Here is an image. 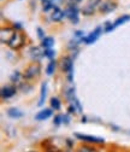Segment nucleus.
I'll return each instance as SVG.
<instances>
[{
  "label": "nucleus",
  "mask_w": 130,
  "mask_h": 152,
  "mask_svg": "<svg viewBox=\"0 0 130 152\" xmlns=\"http://www.w3.org/2000/svg\"><path fill=\"white\" fill-rule=\"evenodd\" d=\"M22 79H24V76H23V74H21V72H18V71H16V72H13V75L11 76V82L12 83H17V85H21L22 83Z\"/></svg>",
  "instance_id": "f3484780"
},
{
  "label": "nucleus",
  "mask_w": 130,
  "mask_h": 152,
  "mask_svg": "<svg viewBox=\"0 0 130 152\" xmlns=\"http://www.w3.org/2000/svg\"><path fill=\"white\" fill-rule=\"evenodd\" d=\"M65 142H66V146H68V148H72V146H73V142H72L70 139H65Z\"/></svg>",
  "instance_id": "72a5a7b5"
},
{
  "label": "nucleus",
  "mask_w": 130,
  "mask_h": 152,
  "mask_svg": "<svg viewBox=\"0 0 130 152\" xmlns=\"http://www.w3.org/2000/svg\"><path fill=\"white\" fill-rule=\"evenodd\" d=\"M45 52H46V48L41 45V46H33L30 50H29V54L31 57L33 61H39L41 59L42 57H45Z\"/></svg>",
  "instance_id": "6e6552de"
},
{
  "label": "nucleus",
  "mask_w": 130,
  "mask_h": 152,
  "mask_svg": "<svg viewBox=\"0 0 130 152\" xmlns=\"http://www.w3.org/2000/svg\"><path fill=\"white\" fill-rule=\"evenodd\" d=\"M13 28H15L16 30H22V24H21V23H15V24H13Z\"/></svg>",
  "instance_id": "f704fd0d"
},
{
  "label": "nucleus",
  "mask_w": 130,
  "mask_h": 152,
  "mask_svg": "<svg viewBox=\"0 0 130 152\" xmlns=\"http://www.w3.org/2000/svg\"><path fill=\"white\" fill-rule=\"evenodd\" d=\"M46 94H47V83L44 82L41 85V92H40V100L38 103L39 106H42L44 103H45V99H46Z\"/></svg>",
  "instance_id": "2eb2a0df"
},
{
  "label": "nucleus",
  "mask_w": 130,
  "mask_h": 152,
  "mask_svg": "<svg viewBox=\"0 0 130 152\" xmlns=\"http://www.w3.org/2000/svg\"><path fill=\"white\" fill-rule=\"evenodd\" d=\"M24 44H25V35L23 33H21V30H16V34L10 40L7 46L13 51H18L24 46Z\"/></svg>",
  "instance_id": "f03ea898"
},
{
  "label": "nucleus",
  "mask_w": 130,
  "mask_h": 152,
  "mask_svg": "<svg viewBox=\"0 0 130 152\" xmlns=\"http://www.w3.org/2000/svg\"><path fill=\"white\" fill-rule=\"evenodd\" d=\"M115 28H116V27H115L112 23H111V22H106V27H105V29H104V30H105L106 33H110L111 30H113Z\"/></svg>",
  "instance_id": "c85d7f7f"
},
{
  "label": "nucleus",
  "mask_w": 130,
  "mask_h": 152,
  "mask_svg": "<svg viewBox=\"0 0 130 152\" xmlns=\"http://www.w3.org/2000/svg\"><path fill=\"white\" fill-rule=\"evenodd\" d=\"M54 54H55V52H54L53 50H51V48H46V52H45V57H47V58L52 59L53 57H54Z\"/></svg>",
  "instance_id": "a878e982"
},
{
  "label": "nucleus",
  "mask_w": 130,
  "mask_h": 152,
  "mask_svg": "<svg viewBox=\"0 0 130 152\" xmlns=\"http://www.w3.org/2000/svg\"><path fill=\"white\" fill-rule=\"evenodd\" d=\"M41 147H42L44 150H46V151H57V150H58L57 146H54V145L52 144V140H51V139L44 140V141L41 142Z\"/></svg>",
  "instance_id": "4468645a"
},
{
  "label": "nucleus",
  "mask_w": 130,
  "mask_h": 152,
  "mask_svg": "<svg viewBox=\"0 0 130 152\" xmlns=\"http://www.w3.org/2000/svg\"><path fill=\"white\" fill-rule=\"evenodd\" d=\"M36 31H38V36L40 37V39H41V40H42V39H44V37H45V33H44L42 28L38 27V28H36Z\"/></svg>",
  "instance_id": "7c9ffc66"
},
{
  "label": "nucleus",
  "mask_w": 130,
  "mask_h": 152,
  "mask_svg": "<svg viewBox=\"0 0 130 152\" xmlns=\"http://www.w3.org/2000/svg\"><path fill=\"white\" fill-rule=\"evenodd\" d=\"M78 12H80V10H78L77 5H75V4H68V7L65 10V16L71 21L72 24H77L80 22Z\"/></svg>",
  "instance_id": "7ed1b4c3"
},
{
  "label": "nucleus",
  "mask_w": 130,
  "mask_h": 152,
  "mask_svg": "<svg viewBox=\"0 0 130 152\" xmlns=\"http://www.w3.org/2000/svg\"><path fill=\"white\" fill-rule=\"evenodd\" d=\"M84 37V34L82 30H76L75 31V39H78V40H82Z\"/></svg>",
  "instance_id": "c756f323"
},
{
  "label": "nucleus",
  "mask_w": 130,
  "mask_h": 152,
  "mask_svg": "<svg viewBox=\"0 0 130 152\" xmlns=\"http://www.w3.org/2000/svg\"><path fill=\"white\" fill-rule=\"evenodd\" d=\"M101 33H102V28L101 27H97L94 30H93L88 36H86V37H83V39L81 40L82 42H84L86 45H92V44H94L99 37H100V35H101Z\"/></svg>",
  "instance_id": "423d86ee"
},
{
  "label": "nucleus",
  "mask_w": 130,
  "mask_h": 152,
  "mask_svg": "<svg viewBox=\"0 0 130 152\" xmlns=\"http://www.w3.org/2000/svg\"><path fill=\"white\" fill-rule=\"evenodd\" d=\"M59 68L64 74H69V72L73 71V62H72L71 57H69V56L62 57V59L59 62Z\"/></svg>",
  "instance_id": "39448f33"
},
{
  "label": "nucleus",
  "mask_w": 130,
  "mask_h": 152,
  "mask_svg": "<svg viewBox=\"0 0 130 152\" xmlns=\"http://www.w3.org/2000/svg\"><path fill=\"white\" fill-rule=\"evenodd\" d=\"M7 116L11 117V118H21L24 116V113L22 111H20L18 109H9L7 110Z\"/></svg>",
  "instance_id": "ddd939ff"
},
{
  "label": "nucleus",
  "mask_w": 130,
  "mask_h": 152,
  "mask_svg": "<svg viewBox=\"0 0 130 152\" xmlns=\"http://www.w3.org/2000/svg\"><path fill=\"white\" fill-rule=\"evenodd\" d=\"M40 74H41V65L38 61H35L25 68V70L23 72V76H24V80L29 81V80H34L36 77H39Z\"/></svg>",
  "instance_id": "f257e3e1"
},
{
  "label": "nucleus",
  "mask_w": 130,
  "mask_h": 152,
  "mask_svg": "<svg viewBox=\"0 0 130 152\" xmlns=\"http://www.w3.org/2000/svg\"><path fill=\"white\" fill-rule=\"evenodd\" d=\"M128 21H130V16L124 15V16H121V17L117 18V20L113 22V26H115V27H118V26H121V24H124V23L128 22Z\"/></svg>",
  "instance_id": "aec40b11"
},
{
  "label": "nucleus",
  "mask_w": 130,
  "mask_h": 152,
  "mask_svg": "<svg viewBox=\"0 0 130 152\" xmlns=\"http://www.w3.org/2000/svg\"><path fill=\"white\" fill-rule=\"evenodd\" d=\"M81 11H82V13H83L84 16H92V15H94L95 9H92V7L87 6V5H84V6H83V9H82Z\"/></svg>",
  "instance_id": "4be33fe9"
},
{
  "label": "nucleus",
  "mask_w": 130,
  "mask_h": 152,
  "mask_svg": "<svg viewBox=\"0 0 130 152\" xmlns=\"http://www.w3.org/2000/svg\"><path fill=\"white\" fill-rule=\"evenodd\" d=\"M78 151H83V152H93V151H95V148L93 147V146H89V145H83L80 147Z\"/></svg>",
  "instance_id": "b1692460"
},
{
  "label": "nucleus",
  "mask_w": 130,
  "mask_h": 152,
  "mask_svg": "<svg viewBox=\"0 0 130 152\" xmlns=\"http://www.w3.org/2000/svg\"><path fill=\"white\" fill-rule=\"evenodd\" d=\"M63 123H65V124H69L70 123V116L69 115H64L63 116Z\"/></svg>",
  "instance_id": "2f4dec72"
},
{
  "label": "nucleus",
  "mask_w": 130,
  "mask_h": 152,
  "mask_svg": "<svg viewBox=\"0 0 130 152\" xmlns=\"http://www.w3.org/2000/svg\"><path fill=\"white\" fill-rule=\"evenodd\" d=\"M17 92V88L15 86H5L1 88V98L3 99H10L12 98Z\"/></svg>",
  "instance_id": "9d476101"
},
{
  "label": "nucleus",
  "mask_w": 130,
  "mask_h": 152,
  "mask_svg": "<svg viewBox=\"0 0 130 152\" xmlns=\"http://www.w3.org/2000/svg\"><path fill=\"white\" fill-rule=\"evenodd\" d=\"M82 0H66L68 4H75V5H78Z\"/></svg>",
  "instance_id": "473e14b6"
},
{
  "label": "nucleus",
  "mask_w": 130,
  "mask_h": 152,
  "mask_svg": "<svg viewBox=\"0 0 130 152\" xmlns=\"http://www.w3.org/2000/svg\"><path fill=\"white\" fill-rule=\"evenodd\" d=\"M16 34V29L12 27H4L1 28V30H0V41H1V44H9L10 40L13 37V35Z\"/></svg>",
  "instance_id": "20e7f679"
},
{
  "label": "nucleus",
  "mask_w": 130,
  "mask_h": 152,
  "mask_svg": "<svg viewBox=\"0 0 130 152\" xmlns=\"http://www.w3.org/2000/svg\"><path fill=\"white\" fill-rule=\"evenodd\" d=\"M64 17H66V16H65V11H63L60 7L53 9V12H52V15H51L52 21H54V22H60Z\"/></svg>",
  "instance_id": "f8f14e48"
},
{
  "label": "nucleus",
  "mask_w": 130,
  "mask_h": 152,
  "mask_svg": "<svg viewBox=\"0 0 130 152\" xmlns=\"http://www.w3.org/2000/svg\"><path fill=\"white\" fill-rule=\"evenodd\" d=\"M49 104H51V107H52L53 110H60V107H62V103H60L59 98H57V97L51 98Z\"/></svg>",
  "instance_id": "6ab92c4d"
},
{
  "label": "nucleus",
  "mask_w": 130,
  "mask_h": 152,
  "mask_svg": "<svg viewBox=\"0 0 130 152\" xmlns=\"http://www.w3.org/2000/svg\"><path fill=\"white\" fill-rule=\"evenodd\" d=\"M117 9V3L116 1H111V0H107V1H104L100 4L99 6V11L101 13H110Z\"/></svg>",
  "instance_id": "1a4fd4ad"
},
{
  "label": "nucleus",
  "mask_w": 130,
  "mask_h": 152,
  "mask_svg": "<svg viewBox=\"0 0 130 152\" xmlns=\"http://www.w3.org/2000/svg\"><path fill=\"white\" fill-rule=\"evenodd\" d=\"M55 68H57V61L52 58V59L49 61L47 68H46V74H47L48 76H52V75L54 74V71H55Z\"/></svg>",
  "instance_id": "dca6fc26"
},
{
  "label": "nucleus",
  "mask_w": 130,
  "mask_h": 152,
  "mask_svg": "<svg viewBox=\"0 0 130 152\" xmlns=\"http://www.w3.org/2000/svg\"><path fill=\"white\" fill-rule=\"evenodd\" d=\"M75 137L80 139L81 141H84L87 144H104L105 139L104 138H98L93 135H87V134H80V133H75Z\"/></svg>",
  "instance_id": "0eeeda50"
},
{
  "label": "nucleus",
  "mask_w": 130,
  "mask_h": 152,
  "mask_svg": "<svg viewBox=\"0 0 130 152\" xmlns=\"http://www.w3.org/2000/svg\"><path fill=\"white\" fill-rule=\"evenodd\" d=\"M100 4H101V0H88L86 5L92 9H97L98 6H100Z\"/></svg>",
  "instance_id": "5701e85b"
},
{
  "label": "nucleus",
  "mask_w": 130,
  "mask_h": 152,
  "mask_svg": "<svg viewBox=\"0 0 130 152\" xmlns=\"http://www.w3.org/2000/svg\"><path fill=\"white\" fill-rule=\"evenodd\" d=\"M82 122L86 123V122H87V118H86V117H82Z\"/></svg>",
  "instance_id": "c9c22d12"
},
{
  "label": "nucleus",
  "mask_w": 130,
  "mask_h": 152,
  "mask_svg": "<svg viewBox=\"0 0 130 152\" xmlns=\"http://www.w3.org/2000/svg\"><path fill=\"white\" fill-rule=\"evenodd\" d=\"M53 115V110L52 109H44L40 112H38L35 115V120L36 121H45L47 118H49Z\"/></svg>",
  "instance_id": "9b49d317"
},
{
  "label": "nucleus",
  "mask_w": 130,
  "mask_h": 152,
  "mask_svg": "<svg viewBox=\"0 0 130 152\" xmlns=\"http://www.w3.org/2000/svg\"><path fill=\"white\" fill-rule=\"evenodd\" d=\"M42 1V10L45 11V12H47V11H49V10H53L54 7H53V5L51 4V1L49 0H41Z\"/></svg>",
  "instance_id": "412c9836"
},
{
  "label": "nucleus",
  "mask_w": 130,
  "mask_h": 152,
  "mask_svg": "<svg viewBox=\"0 0 130 152\" xmlns=\"http://www.w3.org/2000/svg\"><path fill=\"white\" fill-rule=\"evenodd\" d=\"M77 111H78V110H77V107H76L75 104H70V105H69V107H68V112H69V113H73V115H75Z\"/></svg>",
  "instance_id": "bb28decb"
},
{
  "label": "nucleus",
  "mask_w": 130,
  "mask_h": 152,
  "mask_svg": "<svg viewBox=\"0 0 130 152\" xmlns=\"http://www.w3.org/2000/svg\"><path fill=\"white\" fill-rule=\"evenodd\" d=\"M62 122H63V116H62V115H57V116L54 117V120H53V123H54L55 126H59Z\"/></svg>",
  "instance_id": "cd10ccee"
},
{
  "label": "nucleus",
  "mask_w": 130,
  "mask_h": 152,
  "mask_svg": "<svg viewBox=\"0 0 130 152\" xmlns=\"http://www.w3.org/2000/svg\"><path fill=\"white\" fill-rule=\"evenodd\" d=\"M51 4L53 5V7H60L63 4H64V0H49Z\"/></svg>",
  "instance_id": "393cba45"
},
{
  "label": "nucleus",
  "mask_w": 130,
  "mask_h": 152,
  "mask_svg": "<svg viewBox=\"0 0 130 152\" xmlns=\"http://www.w3.org/2000/svg\"><path fill=\"white\" fill-rule=\"evenodd\" d=\"M41 45L45 47V48H51L53 45H54V39L52 36H45L42 39V42Z\"/></svg>",
  "instance_id": "a211bd4d"
}]
</instances>
